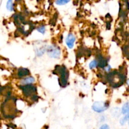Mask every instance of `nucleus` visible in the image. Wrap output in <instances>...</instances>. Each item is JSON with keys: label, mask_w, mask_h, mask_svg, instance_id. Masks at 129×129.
<instances>
[{"label": "nucleus", "mask_w": 129, "mask_h": 129, "mask_svg": "<svg viewBox=\"0 0 129 129\" xmlns=\"http://www.w3.org/2000/svg\"><path fill=\"white\" fill-rule=\"evenodd\" d=\"M29 74H30V71L26 68H21L18 70L17 76L19 78H23V77L29 75Z\"/></svg>", "instance_id": "0eeeda50"}, {"label": "nucleus", "mask_w": 129, "mask_h": 129, "mask_svg": "<svg viewBox=\"0 0 129 129\" xmlns=\"http://www.w3.org/2000/svg\"><path fill=\"white\" fill-rule=\"evenodd\" d=\"M122 113L123 115H127L129 114V102L123 105L122 108Z\"/></svg>", "instance_id": "9d476101"}, {"label": "nucleus", "mask_w": 129, "mask_h": 129, "mask_svg": "<svg viewBox=\"0 0 129 129\" xmlns=\"http://www.w3.org/2000/svg\"><path fill=\"white\" fill-rule=\"evenodd\" d=\"M47 52L48 53V55L52 58L58 59L60 57V50L58 47L55 46V45H50V46L48 47Z\"/></svg>", "instance_id": "20e7f679"}, {"label": "nucleus", "mask_w": 129, "mask_h": 129, "mask_svg": "<svg viewBox=\"0 0 129 129\" xmlns=\"http://www.w3.org/2000/svg\"><path fill=\"white\" fill-rule=\"evenodd\" d=\"M128 120H129V115H127L125 116L123 118H122V119L120 120V124L122 125H123L126 123V122Z\"/></svg>", "instance_id": "ddd939ff"}, {"label": "nucleus", "mask_w": 129, "mask_h": 129, "mask_svg": "<svg viewBox=\"0 0 129 129\" xmlns=\"http://www.w3.org/2000/svg\"><path fill=\"white\" fill-rule=\"evenodd\" d=\"M98 60V66L101 68H106L107 66V60L102 56V55H99L98 57V59H96Z\"/></svg>", "instance_id": "6e6552de"}, {"label": "nucleus", "mask_w": 129, "mask_h": 129, "mask_svg": "<svg viewBox=\"0 0 129 129\" xmlns=\"http://www.w3.org/2000/svg\"><path fill=\"white\" fill-rule=\"evenodd\" d=\"M100 129H110V128H109V127H108V125L105 124V125H102Z\"/></svg>", "instance_id": "dca6fc26"}, {"label": "nucleus", "mask_w": 129, "mask_h": 129, "mask_svg": "<svg viewBox=\"0 0 129 129\" xmlns=\"http://www.w3.org/2000/svg\"><path fill=\"white\" fill-rule=\"evenodd\" d=\"M55 71L60 74V78L59 79V84L62 87H66L68 84V78H69V72L68 69L64 66H57L55 68ZM57 73L55 74H57Z\"/></svg>", "instance_id": "f03ea898"}, {"label": "nucleus", "mask_w": 129, "mask_h": 129, "mask_svg": "<svg viewBox=\"0 0 129 129\" xmlns=\"http://www.w3.org/2000/svg\"><path fill=\"white\" fill-rule=\"evenodd\" d=\"M108 107H109V105L108 103L103 102H96L93 105L92 108L94 112L101 113L106 110L108 108Z\"/></svg>", "instance_id": "39448f33"}, {"label": "nucleus", "mask_w": 129, "mask_h": 129, "mask_svg": "<svg viewBox=\"0 0 129 129\" xmlns=\"http://www.w3.org/2000/svg\"><path fill=\"white\" fill-rule=\"evenodd\" d=\"M98 66V60H93V61H91L90 63H89V69H94V68H96Z\"/></svg>", "instance_id": "9b49d317"}, {"label": "nucleus", "mask_w": 129, "mask_h": 129, "mask_svg": "<svg viewBox=\"0 0 129 129\" xmlns=\"http://www.w3.org/2000/svg\"><path fill=\"white\" fill-rule=\"evenodd\" d=\"M35 82V79L33 77H28L25 79L21 81V83L24 85H28V84H31V83Z\"/></svg>", "instance_id": "1a4fd4ad"}, {"label": "nucleus", "mask_w": 129, "mask_h": 129, "mask_svg": "<svg viewBox=\"0 0 129 129\" xmlns=\"http://www.w3.org/2000/svg\"><path fill=\"white\" fill-rule=\"evenodd\" d=\"M106 79L113 88H117L122 85L125 80V76L121 71H113L108 73Z\"/></svg>", "instance_id": "f257e3e1"}, {"label": "nucleus", "mask_w": 129, "mask_h": 129, "mask_svg": "<svg viewBox=\"0 0 129 129\" xmlns=\"http://www.w3.org/2000/svg\"><path fill=\"white\" fill-rule=\"evenodd\" d=\"M31 100H32L33 101H37L38 100V98H39V97H38L37 95H34L32 97H31Z\"/></svg>", "instance_id": "f3484780"}, {"label": "nucleus", "mask_w": 129, "mask_h": 129, "mask_svg": "<svg viewBox=\"0 0 129 129\" xmlns=\"http://www.w3.org/2000/svg\"><path fill=\"white\" fill-rule=\"evenodd\" d=\"M76 37L73 34H69L66 38V44L69 49H73L74 44L75 42Z\"/></svg>", "instance_id": "423d86ee"}, {"label": "nucleus", "mask_w": 129, "mask_h": 129, "mask_svg": "<svg viewBox=\"0 0 129 129\" xmlns=\"http://www.w3.org/2000/svg\"><path fill=\"white\" fill-rule=\"evenodd\" d=\"M37 31H39V32H40L41 34H44L45 31V26H44V25L40 26V27L37 28Z\"/></svg>", "instance_id": "2eb2a0df"}, {"label": "nucleus", "mask_w": 129, "mask_h": 129, "mask_svg": "<svg viewBox=\"0 0 129 129\" xmlns=\"http://www.w3.org/2000/svg\"><path fill=\"white\" fill-rule=\"evenodd\" d=\"M69 1H67V0H59V1H55V3L57 4L58 5H63L64 4H66L69 3Z\"/></svg>", "instance_id": "4468645a"}, {"label": "nucleus", "mask_w": 129, "mask_h": 129, "mask_svg": "<svg viewBox=\"0 0 129 129\" xmlns=\"http://www.w3.org/2000/svg\"><path fill=\"white\" fill-rule=\"evenodd\" d=\"M128 121H129V120H128Z\"/></svg>", "instance_id": "a211bd4d"}, {"label": "nucleus", "mask_w": 129, "mask_h": 129, "mask_svg": "<svg viewBox=\"0 0 129 129\" xmlns=\"http://www.w3.org/2000/svg\"><path fill=\"white\" fill-rule=\"evenodd\" d=\"M20 88L22 90L24 95L26 97L31 96V98L37 93V88L34 85H32V84L20 86Z\"/></svg>", "instance_id": "7ed1b4c3"}, {"label": "nucleus", "mask_w": 129, "mask_h": 129, "mask_svg": "<svg viewBox=\"0 0 129 129\" xmlns=\"http://www.w3.org/2000/svg\"><path fill=\"white\" fill-rule=\"evenodd\" d=\"M6 8L9 11H13V1L11 0H9L6 4Z\"/></svg>", "instance_id": "f8f14e48"}]
</instances>
